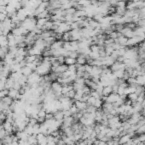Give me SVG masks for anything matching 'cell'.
<instances>
[{
  "label": "cell",
  "mask_w": 145,
  "mask_h": 145,
  "mask_svg": "<svg viewBox=\"0 0 145 145\" xmlns=\"http://www.w3.org/2000/svg\"><path fill=\"white\" fill-rule=\"evenodd\" d=\"M67 70H69V71H74V72H76L77 68H76V65H75V64H74V65H67Z\"/></svg>",
  "instance_id": "30"
},
{
  "label": "cell",
  "mask_w": 145,
  "mask_h": 145,
  "mask_svg": "<svg viewBox=\"0 0 145 145\" xmlns=\"http://www.w3.org/2000/svg\"><path fill=\"white\" fill-rule=\"evenodd\" d=\"M90 48L92 52H99L100 50V46H98L97 44H92L90 46Z\"/></svg>",
  "instance_id": "25"
},
{
  "label": "cell",
  "mask_w": 145,
  "mask_h": 145,
  "mask_svg": "<svg viewBox=\"0 0 145 145\" xmlns=\"http://www.w3.org/2000/svg\"><path fill=\"white\" fill-rule=\"evenodd\" d=\"M85 85V84H81V83H79V82H73V84H72L73 89H74L75 91L79 90V89H82V88H84Z\"/></svg>",
  "instance_id": "17"
},
{
  "label": "cell",
  "mask_w": 145,
  "mask_h": 145,
  "mask_svg": "<svg viewBox=\"0 0 145 145\" xmlns=\"http://www.w3.org/2000/svg\"><path fill=\"white\" fill-rule=\"evenodd\" d=\"M136 82H137V84H138V85L143 86V84L145 83V76H143V75L138 76L136 77Z\"/></svg>",
  "instance_id": "11"
},
{
  "label": "cell",
  "mask_w": 145,
  "mask_h": 145,
  "mask_svg": "<svg viewBox=\"0 0 145 145\" xmlns=\"http://www.w3.org/2000/svg\"><path fill=\"white\" fill-rule=\"evenodd\" d=\"M96 98H94L93 96H90L89 97V98H88V100H87V105H94L95 104V102H96Z\"/></svg>",
  "instance_id": "23"
},
{
  "label": "cell",
  "mask_w": 145,
  "mask_h": 145,
  "mask_svg": "<svg viewBox=\"0 0 145 145\" xmlns=\"http://www.w3.org/2000/svg\"><path fill=\"white\" fill-rule=\"evenodd\" d=\"M109 37L113 38V39H116V38H118V31H113L112 32H111V34L109 35Z\"/></svg>",
  "instance_id": "29"
},
{
  "label": "cell",
  "mask_w": 145,
  "mask_h": 145,
  "mask_svg": "<svg viewBox=\"0 0 145 145\" xmlns=\"http://www.w3.org/2000/svg\"><path fill=\"white\" fill-rule=\"evenodd\" d=\"M6 135V131L3 128V129L0 130V139H3Z\"/></svg>",
  "instance_id": "32"
},
{
  "label": "cell",
  "mask_w": 145,
  "mask_h": 145,
  "mask_svg": "<svg viewBox=\"0 0 145 145\" xmlns=\"http://www.w3.org/2000/svg\"><path fill=\"white\" fill-rule=\"evenodd\" d=\"M15 81L12 78L11 76H9L7 78L5 82V88L8 90H10V88H13V86H14V83H15Z\"/></svg>",
  "instance_id": "5"
},
{
  "label": "cell",
  "mask_w": 145,
  "mask_h": 145,
  "mask_svg": "<svg viewBox=\"0 0 145 145\" xmlns=\"http://www.w3.org/2000/svg\"><path fill=\"white\" fill-rule=\"evenodd\" d=\"M0 100H2L4 104H8V105H10L12 103H13V98H10L9 95L5 96V97L3 98L2 99H0Z\"/></svg>",
  "instance_id": "12"
},
{
  "label": "cell",
  "mask_w": 145,
  "mask_h": 145,
  "mask_svg": "<svg viewBox=\"0 0 145 145\" xmlns=\"http://www.w3.org/2000/svg\"><path fill=\"white\" fill-rule=\"evenodd\" d=\"M77 62V59L75 58H72V57H65V62L64 64L67 65H74L76 64Z\"/></svg>",
  "instance_id": "9"
},
{
  "label": "cell",
  "mask_w": 145,
  "mask_h": 145,
  "mask_svg": "<svg viewBox=\"0 0 145 145\" xmlns=\"http://www.w3.org/2000/svg\"><path fill=\"white\" fill-rule=\"evenodd\" d=\"M124 36H126L127 38H131V37L135 36V35H134V31L132 30V29H128V30L126 31V33L124 34Z\"/></svg>",
  "instance_id": "19"
},
{
  "label": "cell",
  "mask_w": 145,
  "mask_h": 145,
  "mask_svg": "<svg viewBox=\"0 0 145 145\" xmlns=\"http://www.w3.org/2000/svg\"><path fill=\"white\" fill-rule=\"evenodd\" d=\"M44 41H45V42L48 44V45L50 46L55 41V37L53 36H49V37L46 38V39H44Z\"/></svg>",
  "instance_id": "20"
},
{
  "label": "cell",
  "mask_w": 145,
  "mask_h": 145,
  "mask_svg": "<svg viewBox=\"0 0 145 145\" xmlns=\"http://www.w3.org/2000/svg\"><path fill=\"white\" fill-rule=\"evenodd\" d=\"M124 91H125V88H122V87L119 86V88H118V91H117V93L119 94V95H122V94H124Z\"/></svg>",
  "instance_id": "31"
},
{
  "label": "cell",
  "mask_w": 145,
  "mask_h": 145,
  "mask_svg": "<svg viewBox=\"0 0 145 145\" xmlns=\"http://www.w3.org/2000/svg\"><path fill=\"white\" fill-rule=\"evenodd\" d=\"M118 88H119V85H118V84H115V85H113V86H112L113 93H117Z\"/></svg>",
  "instance_id": "34"
},
{
  "label": "cell",
  "mask_w": 145,
  "mask_h": 145,
  "mask_svg": "<svg viewBox=\"0 0 145 145\" xmlns=\"http://www.w3.org/2000/svg\"><path fill=\"white\" fill-rule=\"evenodd\" d=\"M37 59V55H27L25 57V60L27 63H31V62H34Z\"/></svg>",
  "instance_id": "15"
},
{
  "label": "cell",
  "mask_w": 145,
  "mask_h": 145,
  "mask_svg": "<svg viewBox=\"0 0 145 145\" xmlns=\"http://www.w3.org/2000/svg\"><path fill=\"white\" fill-rule=\"evenodd\" d=\"M75 106L78 108L79 110H83V109H85L87 108V103L86 102L80 101V100H75L74 102Z\"/></svg>",
  "instance_id": "1"
},
{
  "label": "cell",
  "mask_w": 145,
  "mask_h": 145,
  "mask_svg": "<svg viewBox=\"0 0 145 145\" xmlns=\"http://www.w3.org/2000/svg\"><path fill=\"white\" fill-rule=\"evenodd\" d=\"M126 82H127L129 85H131V84L137 83V82H136V77H133V76H130V77H129V78L126 80Z\"/></svg>",
  "instance_id": "28"
},
{
  "label": "cell",
  "mask_w": 145,
  "mask_h": 145,
  "mask_svg": "<svg viewBox=\"0 0 145 145\" xmlns=\"http://www.w3.org/2000/svg\"><path fill=\"white\" fill-rule=\"evenodd\" d=\"M63 42H64V41L61 40V39H60V40H57V41L55 40V42L50 45V48H51V49H58V48H62Z\"/></svg>",
  "instance_id": "2"
},
{
  "label": "cell",
  "mask_w": 145,
  "mask_h": 145,
  "mask_svg": "<svg viewBox=\"0 0 145 145\" xmlns=\"http://www.w3.org/2000/svg\"><path fill=\"white\" fill-rule=\"evenodd\" d=\"M77 64H79V65H85L87 64V61L85 59V55L82 54V53H79V56L77 57Z\"/></svg>",
  "instance_id": "6"
},
{
  "label": "cell",
  "mask_w": 145,
  "mask_h": 145,
  "mask_svg": "<svg viewBox=\"0 0 145 145\" xmlns=\"http://www.w3.org/2000/svg\"><path fill=\"white\" fill-rule=\"evenodd\" d=\"M62 113L64 114V117H67V116H70V115H72V113L70 112V110H62Z\"/></svg>",
  "instance_id": "33"
},
{
  "label": "cell",
  "mask_w": 145,
  "mask_h": 145,
  "mask_svg": "<svg viewBox=\"0 0 145 145\" xmlns=\"http://www.w3.org/2000/svg\"><path fill=\"white\" fill-rule=\"evenodd\" d=\"M114 48L112 47V45H108V46H105V51H106V53H107V55H111V53H113L114 51Z\"/></svg>",
  "instance_id": "21"
},
{
  "label": "cell",
  "mask_w": 145,
  "mask_h": 145,
  "mask_svg": "<svg viewBox=\"0 0 145 145\" xmlns=\"http://www.w3.org/2000/svg\"><path fill=\"white\" fill-rule=\"evenodd\" d=\"M21 73H22L24 76H30L32 73L33 72V71L32 70V69L30 68V67H28V66H24V67H22L21 68Z\"/></svg>",
  "instance_id": "7"
},
{
  "label": "cell",
  "mask_w": 145,
  "mask_h": 145,
  "mask_svg": "<svg viewBox=\"0 0 145 145\" xmlns=\"http://www.w3.org/2000/svg\"><path fill=\"white\" fill-rule=\"evenodd\" d=\"M128 98L130 99V100H132V102H136L137 101V99H138V95L136 93H132L128 94Z\"/></svg>",
  "instance_id": "18"
},
{
  "label": "cell",
  "mask_w": 145,
  "mask_h": 145,
  "mask_svg": "<svg viewBox=\"0 0 145 145\" xmlns=\"http://www.w3.org/2000/svg\"><path fill=\"white\" fill-rule=\"evenodd\" d=\"M136 133L138 134V135H140V134L145 133V124H144V125H142V126H140L139 127H138V129L137 130Z\"/></svg>",
  "instance_id": "22"
},
{
  "label": "cell",
  "mask_w": 145,
  "mask_h": 145,
  "mask_svg": "<svg viewBox=\"0 0 145 145\" xmlns=\"http://www.w3.org/2000/svg\"><path fill=\"white\" fill-rule=\"evenodd\" d=\"M113 93V89H112V86H107L104 87L103 90V96H109L110 93Z\"/></svg>",
  "instance_id": "10"
},
{
  "label": "cell",
  "mask_w": 145,
  "mask_h": 145,
  "mask_svg": "<svg viewBox=\"0 0 145 145\" xmlns=\"http://www.w3.org/2000/svg\"><path fill=\"white\" fill-rule=\"evenodd\" d=\"M75 93H76V91H75L74 89H72V90H70V91H69L65 96H67V97H68V98H70L73 99V98H74V95H75Z\"/></svg>",
  "instance_id": "27"
},
{
  "label": "cell",
  "mask_w": 145,
  "mask_h": 145,
  "mask_svg": "<svg viewBox=\"0 0 145 145\" xmlns=\"http://www.w3.org/2000/svg\"><path fill=\"white\" fill-rule=\"evenodd\" d=\"M69 110H70V112L72 113V114L73 115V114H75L76 113H78L79 111V109H78V108H77L76 106H75V104H72V106H71V108L69 109Z\"/></svg>",
  "instance_id": "26"
},
{
  "label": "cell",
  "mask_w": 145,
  "mask_h": 145,
  "mask_svg": "<svg viewBox=\"0 0 145 145\" xmlns=\"http://www.w3.org/2000/svg\"><path fill=\"white\" fill-rule=\"evenodd\" d=\"M120 98V95L118 93H110L107 98V102L109 103H115V101H117V99Z\"/></svg>",
  "instance_id": "4"
},
{
  "label": "cell",
  "mask_w": 145,
  "mask_h": 145,
  "mask_svg": "<svg viewBox=\"0 0 145 145\" xmlns=\"http://www.w3.org/2000/svg\"><path fill=\"white\" fill-rule=\"evenodd\" d=\"M113 73L115 75L117 78H123V76H124V73H125V70H118V71H113Z\"/></svg>",
  "instance_id": "13"
},
{
  "label": "cell",
  "mask_w": 145,
  "mask_h": 145,
  "mask_svg": "<svg viewBox=\"0 0 145 145\" xmlns=\"http://www.w3.org/2000/svg\"><path fill=\"white\" fill-rule=\"evenodd\" d=\"M9 93V90L8 89H3V90H0V99H2L3 98H4L5 96L8 95Z\"/></svg>",
  "instance_id": "24"
},
{
  "label": "cell",
  "mask_w": 145,
  "mask_h": 145,
  "mask_svg": "<svg viewBox=\"0 0 145 145\" xmlns=\"http://www.w3.org/2000/svg\"><path fill=\"white\" fill-rule=\"evenodd\" d=\"M64 118V114L62 113V110H57L55 113H54V119L55 120H63Z\"/></svg>",
  "instance_id": "8"
},
{
  "label": "cell",
  "mask_w": 145,
  "mask_h": 145,
  "mask_svg": "<svg viewBox=\"0 0 145 145\" xmlns=\"http://www.w3.org/2000/svg\"><path fill=\"white\" fill-rule=\"evenodd\" d=\"M103 101L102 100V98H97L96 99L94 106L98 109H102V108H103Z\"/></svg>",
  "instance_id": "14"
},
{
  "label": "cell",
  "mask_w": 145,
  "mask_h": 145,
  "mask_svg": "<svg viewBox=\"0 0 145 145\" xmlns=\"http://www.w3.org/2000/svg\"><path fill=\"white\" fill-rule=\"evenodd\" d=\"M141 65H142V66H143V67H144V68H145V60L143 61V63L141 64Z\"/></svg>",
  "instance_id": "35"
},
{
  "label": "cell",
  "mask_w": 145,
  "mask_h": 145,
  "mask_svg": "<svg viewBox=\"0 0 145 145\" xmlns=\"http://www.w3.org/2000/svg\"><path fill=\"white\" fill-rule=\"evenodd\" d=\"M71 35L69 31H66L62 34V37H61V40L64 41V42H67V41H70Z\"/></svg>",
  "instance_id": "16"
},
{
  "label": "cell",
  "mask_w": 145,
  "mask_h": 145,
  "mask_svg": "<svg viewBox=\"0 0 145 145\" xmlns=\"http://www.w3.org/2000/svg\"><path fill=\"white\" fill-rule=\"evenodd\" d=\"M131 138H132V136H131V134L126 133V134H125V135L120 137L119 143H120V144H126V143L128 142V140H130Z\"/></svg>",
  "instance_id": "3"
}]
</instances>
